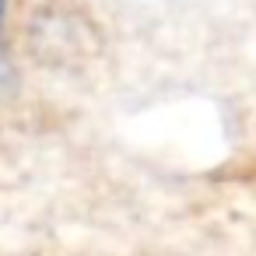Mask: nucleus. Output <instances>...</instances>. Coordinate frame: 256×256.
Wrapping results in <instances>:
<instances>
[{
	"label": "nucleus",
	"mask_w": 256,
	"mask_h": 256,
	"mask_svg": "<svg viewBox=\"0 0 256 256\" xmlns=\"http://www.w3.org/2000/svg\"><path fill=\"white\" fill-rule=\"evenodd\" d=\"M11 88V50H8V0H0V102Z\"/></svg>",
	"instance_id": "obj_1"
}]
</instances>
